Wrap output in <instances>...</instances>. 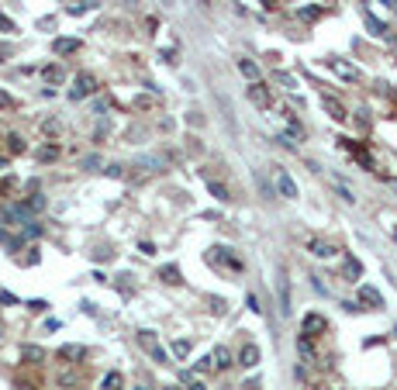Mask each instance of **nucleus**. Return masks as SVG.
I'll return each mask as SVG.
<instances>
[{
  "label": "nucleus",
  "mask_w": 397,
  "mask_h": 390,
  "mask_svg": "<svg viewBox=\"0 0 397 390\" xmlns=\"http://www.w3.org/2000/svg\"><path fill=\"white\" fill-rule=\"evenodd\" d=\"M94 90H97V76L94 73H79L73 90H69V100H83V97H90Z\"/></svg>",
  "instance_id": "f257e3e1"
},
{
  "label": "nucleus",
  "mask_w": 397,
  "mask_h": 390,
  "mask_svg": "<svg viewBox=\"0 0 397 390\" xmlns=\"http://www.w3.org/2000/svg\"><path fill=\"white\" fill-rule=\"evenodd\" d=\"M325 328H328V321H325L321 314H304V321H300V335H304V338H318Z\"/></svg>",
  "instance_id": "f03ea898"
},
{
  "label": "nucleus",
  "mask_w": 397,
  "mask_h": 390,
  "mask_svg": "<svg viewBox=\"0 0 397 390\" xmlns=\"http://www.w3.org/2000/svg\"><path fill=\"white\" fill-rule=\"evenodd\" d=\"M211 259H214V263H221V266H228V270H242V259H238V255H232V249H225V245H214V249H211Z\"/></svg>",
  "instance_id": "7ed1b4c3"
},
{
  "label": "nucleus",
  "mask_w": 397,
  "mask_h": 390,
  "mask_svg": "<svg viewBox=\"0 0 397 390\" xmlns=\"http://www.w3.org/2000/svg\"><path fill=\"white\" fill-rule=\"evenodd\" d=\"M273 180H277V190L287 197V200H297V183L290 180V173H287V169H277V176H273Z\"/></svg>",
  "instance_id": "20e7f679"
},
{
  "label": "nucleus",
  "mask_w": 397,
  "mask_h": 390,
  "mask_svg": "<svg viewBox=\"0 0 397 390\" xmlns=\"http://www.w3.org/2000/svg\"><path fill=\"white\" fill-rule=\"evenodd\" d=\"M249 100H252L256 107H270V104H273V94H270L266 83H252V86H249Z\"/></svg>",
  "instance_id": "39448f33"
},
{
  "label": "nucleus",
  "mask_w": 397,
  "mask_h": 390,
  "mask_svg": "<svg viewBox=\"0 0 397 390\" xmlns=\"http://www.w3.org/2000/svg\"><path fill=\"white\" fill-rule=\"evenodd\" d=\"M328 69H332V73H338L342 79H349V83H352V79H359V69H356V66H349L345 59H328Z\"/></svg>",
  "instance_id": "423d86ee"
},
{
  "label": "nucleus",
  "mask_w": 397,
  "mask_h": 390,
  "mask_svg": "<svg viewBox=\"0 0 397 390\" xmlns=\"http://www.w3.org/2000/svg\"><path fill=\"white\" fill-rule=\"evenodd\" d=\"M359 304H366V308H383V297H380L377 287L363 283V287H359Z\"/></svg>",
  "instance_id": "0eeeda50"
},
{
  "label": "nucleus",
  "mask_w": 397,
  "mask_h": 390,
  "mask_svg": "<svg viewBox=\"0 0 397 390\" xmlns=\"http://www.w3.org/2000/svg\"><path fill=\"white\" fill-rule=\"evenodd\" d=\"M259 356H262V352H259V345L245 342V345H242V352H238V363H242L245 370H252V366H259Z\"/></svg>",
  "instance_id": "6e6552de"
},
{
  "label": "nucleus",
  "mask_w": 397,
  "mask_h": 390,
  "mask_svg": "<svg viewBox=\"0 0 397 390\" xmlns=\"http://www.w3.org/2000/svg\"><path fill=\"white\" fill-rule=\"evenodd\" d=\"M307 249H311V255H318V259H332V255L338 252L332 242H325V238H311L307 242Z\"/></svg>",
  "instance_id": "1a4fd4ad"
},
{
  "label": "nucleus",
  "mask_w": 397,
  "mask_h": 390,
  "mask_svg": "<svg viewBox=\"0 0 397 390\" xmlns=\"http://www.w3.org/2000/svg\"><path fill=\"white\" fill-rule=\"evenodd\" d=\"M321 107H325V111L332 114V121H345V117H349V114H345V107H342L335 97H328V94L321 97Z\"/></svg>",
  "instance_id": "9d476101"
},
{
  "label": "nucleus",
  "mask_w": 397,
  "mask_h": 390,
  "mask_svg": "<svg viewBox=\"0 0 397 390\" xmlns=\"http://www.w3.org/2000/svg\"><path fill=\"white\" fill-rule=\"evenodd\" d=\"M41 76H45L49 86H59V83H66V69H62V66H45Z\"/></svg>",
  "instance_id": "9b49d317"
},
{
  "label": "nucleus",
  "mask_w": 397,
  "mask_h": 390,
  "mask_svg": "<svg viewBox=\"0 0 397 390\" xmlns=\"http://www.w3.org/2000/svg\"><path fill=\"white\" fill-rule=\"evenodd\" d=\"M211 363H214V370H228V366H232V352L225 349V345H214V352H211Z\"/></svg>",
  "instance_id": "f8f14e48"
},
{
  "label": "nucleus",
  "mask_w": 397,
  "mask_h": 390,
  "mask_svg": "<svg viewBox=\"0 0 397 390\" xmlns=\"http://www.w3.org/2000/svg\"><path fill=\"white\" fill-rule=\"evenodd\" d=\"M277 287H280V311L283 314H290V283H287V273H280V280H277Z\"/></svg>",
  "instance_id": "ddd939ff"
},
{
  "label": "nucleus",
  "mask_w": 397,
  "mask_h": 390,
  "mask_svg": "<svg viewBox=\"0 0 397 390\" xmlns=\"http://www.w3.org/2000/svg\"><path fill=\"white\" fill-rule=\"evenodd\" d=\"M159 280H166V283H173V287H177V283H183V276H180V266H177V263H166V266L159 270Z\"/></svg>",
  "instance_id": "4468645a"
},
{
  "label": "nucleus",
  "mask_w": 397,
  "mask_h": 390,
  "mask_svg": "<svg viewBox=\"0 0 397 390\" xmlns=\"http://www.w3.org/2000/svg\"><path fill=\"white\" fill-rule=\"evenodd\" d=\"M76 49H79L76 38H56L52 41V52H56V56H69V52H76Z\"/></svg>",
  "instance_id": "2eb2a0df"
},
{
  "label": "nucleus",
  "mask_w": 397,
  "mask_h": 390,
  "mask_svg": "<svg viewBox=\"0 0 397 390\" xmlns=\"http://www.w3.org/2000/svg\"><path fill=\"white\" fill-rule=\"evenodd\" d=\"M207 190H211L214 200H232V197H228V187H225L221 180H214V176H207Z\"/></svg>",
  "instance_id": "dca6fc26"
},
{
  "label": "nucleus",
  "mask_w": 397,
  "mask_h": 390,
  "mask_svg": "<svg viewBox=\"0 0 397 390\" xmlns=\"http://www.w3.org/2000/svg\"><path fill=\"white\" fill-rule=\"evenodd\" d=\"M21 359L24 363H45V349H38V345H21Z\"/></svg>",
  "instance_id": "f3484780"
},
{
  "label": "nucleus",
  "mask_w": 397,
  "mask_h": 390,
  "mask_svg": "<svg viewBox=\"0 0 397 390\" xmlns=\"http://www.w3.org/2000/svg\"><path fill=\"white\" fill-rule=\"evenodd\" d=\"M238 73H242V76H249L252 83H259V66L252 62V59H238Z\"/></svg>",
  "instance_id": "a211bd4d"
},
{
  "label": "nucleus",
  "mask_w": 397,
  "mask_h": 390,
  "mask_svg": "<svg viewBox=\"0 0 397 390\" xmlns=\"http://www.w3.org/2000/svg\"><path fill=\"white\" fill-rule=\"evenodd\" d=\"M121 387H124V376H121L118 370H111L104 376V390H121Z\"/></svg>",
  "instance_id": "6ab92c4d"
},
{
  "label": "nucleus",
  "mask_w": 397,
  "mask_h": 390,
  "mask_svg": "<svg viewBox=\"0 0 397 390\" xmlns=\"http://www.w3.org/2000/svg\"><path fill=\"white\" fill-rule=\"evenodd\" d=\"M7 152H11V156L24 152V138H21V135H7Z\"/></svg>",
  "instance_id": "aec40b11"
},
{
  "label": "nucleus",
  "mask_w": 397,
  "mask_h": 390,
  "mask_svg": "<svg viewBox=\"0 0 397 390\" xmlns=\"http://www.w3.org/2000/svg\"><path fill=\"white\" fill-rule=\"evenodd\" d=\"M345 276H349V280H359V276H363V266H359V259H345Z\"/></svg>",
  "instance_id": "412c9836"
},
{
  "label": "nucleus",
  "mask_w": 397,
  "mask_h": 390,
  "mask_svg": "<svg viewBox=\"0 0 397 390\" xmlns=\"http://www.w3.org/2000/svg\"><path fill=\"white\" fill-rule=\"evenodd\" d=\"M366 28H370L373 35H387V24H383V21H377L373 14H366Z\"/></svg>",
  "instance_id": "4be33fe9"
},
{
  "label": "nucleus",
  "mask_w": 397,
  "mask_h": 390,
  "mask_svg": "<svg viewBox=\"0 0 397 390\" xmlns=\"http://www.w3.org/2000/svg\"><path fill=\"white\" fill-rule=\"evenodd\" d=\"M173 356H180V359H187V356H190V342H183V338H177V342H173Z\"/></svg>",
  "instance_id": "5701e85b"
},
{
  "label": "nucleus",
  "mask_w": 397,
  "mask_h": 390,
  "mask_svg": "<svg viewBox=\"0 0 397 390\" xmlns=\"http://www.w3.org/2000/svg\"><path fill=\"white\" fill-rule=\"evenodd\" d=\"M297 352L304 356V359H315V349H311V342H307V338H300V342H297Z\"/></svg>",
  "instance_id": "b1692460"
},
{
  "label": "nucleus",
  "mask_w": 397,
  "mask_h": 390,
  "mask_svg": "<svg viewBox=\"0 0 397 390\" xmlns=\"http://www.w3.org/2000/svg\"><path fill=\"white\" fill-rule=\"evenodd\" d=\"M56 156H59V149H56V145H45V149L38 152V159H41V162H49V159H56Z\"/></svg>",
  "instance_id": "393cba45"
},
{
  "label": "nucleus",
  "mask_w": 397,
  "mask_h": 390,
  "mask_svg": "<svg viewBox=\"0 0 397 390\" xmlns=\"http://www.w3.org/2000/svg\"><path fill=\"white\" fill-rule=\"evenodd\" d=\"M45 132H49V135L56 138V135L62 132V124H59V121H45Z\"/></svg>",
  "instance_id": "a878e982"
},
{
  "label": "nucleus",
  "mask_w": 397,
  "mask_h": 390,
  "mask_svg": "<svg viewBox=\"0 0 397 390\" xmlns=\"http://www.w3.org/2000/svg\"><path fill=\"white\" fill-rule=\"evenodd\" d=\"M28 207H31V211H41V207H45V200H41V194H35V197H31V200H28Z\"/></svg>",
  "instance_id": "bb28decb"
},
{
  "label": "nucleus",
  "mask_w": 397,
  "mask_h": 390,
  "mask_svg": "<svg viewBox=\"0 0 397 390\" xmlns=\"http://www.w3.org/2000/svg\"><path fill=\"white\" fill-rule=\"evenodd\" d=\"M86 7H90V4H69V7H66V14H83Z\"/></svg>",
  "instance_id": "cd10ccee"
},
{
  "label": "nucleus",
  "mask_w": 397,
  "mask_h": 390,
  "mask_svg": "<svg viewBox=\"0 0 397 390\" xmlns=\"http://www.w3.org/2000/svg\"><path fill=\"white\" fill-rule=\"evenodd\" d=\"M0 31H14V21L7 18V14H0Z\"/></svg>",
  "instance_id": "c85d7f7f"
},
{
  "label": "nucleus",
  "mask_w": 397,
  "mask_h": 390,
  "mask_svg": "<svg viewBox=\"0 0 397 390\" xmlns=\"http://www.w3.org/2000/svg\"><path fill=\"white\" fill-rule=\"evenodd\" d=\"M7 107H14V100H11V94L0 90V111H7Z\"/></svg>",
  "instance_id": "c756f323"
},
{
  "label": "nucleus",
  "mask_w": 397,
  "mask_h": 390,
  "mask_svg": "<svg viewBox=\"0 0 397 390\" xmlns=\"http://www.w3.org/2000/svg\"><path fill=\"white\" fill-rule=\"evenodd\" d=\"M318 14H321V11H318V7H304V11H300V18H307V21H315Z\"/></svg>",
  "instance_id": "7c9ffc66"
},
{
  "label": "nucleus",
  "mask_w": 397,
  "mask_h": 390,
  "mask_svg": "<svg viewBox=\"0 0 397 390\" xmlns=\"http://www.w3.org/2000/svg\"><path fill=\"white\" fill-rule=\"evenodd\" d=\"M24 232L31 235V238H38V235H41V225H35V221H28V228H24Z\"/></svg>",
  "instance_id": "2f4dec72"
},
{
  "label": "nucleus",
  "mask_w": 397,
  "mask_h": 390,
  "mask_svg": "<svg viewBox=\"0 0 397 390\" xmlns=\"http://www.w3.org/2000/svg\"><path fill=\"white\" fill-rule=\"evenodd\" d=\"M277 79H280V83H283V86H290V90H294V79L287 76V73H277Z\"/></svg>",
  "instance_id": "473e14b6"
},
{
  "label": "nucleus",
  "mask_w": 397,
  "mask_h": 390,
  "mask_svg": "<svg viewBox=\"0 0 397 390\" xmlns=\"http://www.w3.org/2000/svg\"><path fill=\"white\" fill-rule=\"evenodd\" d=\"M162 390H180V387H162Z\"/></svg>",
  "instance_id": "72a5a7b5"
},
{
  "label": "nucleus",
  "mask_w": 397,
  "mask_h": 390,
  "mask_svg": "<svg viewBox=\"0 0 397 390\" xmlns=\"http://www.w3.org/2000/svg\"><path fill=\"white\" fill-rule=\"evenodd\" d=\"M135 390H149V387H135Z\"/></svg>",
  "instance_id": "f704fd0d"
},
{
  "label": "nucleus",
  "mask_w": 397,
  "mask_h": 390,
  "mask_svg": "<svg viewBox=\"0 0 397 390\" xmlns=\"http://www.w3.org/2000/svg\"><path fill=\"white\" fill-rule=\"evenodd\" d=\"M0 338H4V328H0Z\"/></svg>",
  "instance_id": "c9c22d12"
},
{
  "label": "nucleus",
  "mask_w": 397,
  "mask_h": 390,
  "mask_svg": "<svg viewBox=\"0 0 397 390\" xmlns=\"http://www.w3.org/2000/svg\"><path fill=\"white\" fill-rule=\"evenodd\" d=\"M394 238H397V232H394Z\"/></svg>",
  "instance_id": "e433bc0d"
},
{
  "label": "nucleus",
  "mask_w": 397,
  "mask_h": 390,
  "mask_svg": "<svg viewBox=\"0 0 397 390\" xmlns=\"http://www.w3.org/2000/svg\"><path fill=\"white\" fill-rule=\"evenodd\" d=\"M266 4H270V0H266Z\"/></svg>",
  "instance_id": "4c0bfd02"
}]
</instances>
